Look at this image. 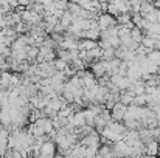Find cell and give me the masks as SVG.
<instances>
[{
	"label": "cell",
	"instance_id": "obj_1",
	"mask_svg": "<svg viewBox=\"0 0 160 158\" xmlns=\"http://www.w3.org/2000/svg\"><path fill=\"white\" fill-rule=\"evenodd\" d=\"M79 144H82V146H86V147H87V146L100 147V144H101V136H100V133H98L97 130H93V132L84 135V136L79 140Z\"/></svg>",
	"mask_w": 160,
	"mask_h": 158
},
{
	"label": "cell",
	"instance_id": "obj_2",
	"mask_svg": "<svg viewBox=\"0 0 160 158\" xmlns=\"http://www.w3.org/2000/svg\"><path fill=\"white\" fill-rule=\"evenodd\" d=\"M97 22H98V28H100V31L101 30H106L109 26H113V25H117V19L112 16V14H109V12H100L98 14V17H97Z\"/></svg>",
	"mask_w": 160,
	"mask_h": 158
},
{
	"label": "cell",
	"instance_id": "obj_3",
	"mask_svg": "<svg viewBox=\"0 0 160 158\" xmlns=\"http://www.w3.org/2000/svg\"><path fill=\"white\" fill-rule=\"evenodd\" d=\"M56 155V143L53 140H47L41 144L39 147V157L47 158V157H54Z\"/></svg>",
	"mask_w": 160,
	"mask_h": 158
},
{
	"label": "cell",
	"instance_id": "obj_4",
	"mask_svg": "<svg viewBox=\"0 0 160 158\" xmlns=\"http://www.w3.org/2000/svg\"><path fill=\"white\" fill-rule=\"evenodd\" d=\"M126 108H128V105L120 103V101H117L113 104V107L110 108V118L115 119V121H123L124 113H126Z\"/></svg>",
	"mask_w": 160,
	"mask_h": 158
},
{
	"label": "cell",
	"instance_id": "obj_5",
	"mask_svg": "<svg viewBox=\"0 0 160 158\" xmlns=\"http://www.w3.org/2000/svg\"><path fill=\"white\" fill-rule=\"evenodd\" d=\"M112 149H113L115 155H132V149L126 144L124 140H118V141L112 143Z\"/></svg>",
	"mask_w": 160,
	"mask_h": 158
},
{
	"label": "cell",
	"instance_id": "obj_6",
	"mask_svg": "<svg viewBox=\"0 0 160 158\" xmlns=\"http://www.w3.org/2000/svg\"><path fill=\"white\" fill-rule=\"evenodd\" d=\"M159 147H160V143L159 140H151L145 144V155H159Z\"/></svg>",
	"mask_w": 160,
	"mask_h": 158
},
{
	"label": "cell",
	"instance_id": "obj_7",
	"mask_svg": "<svg viewBox=\"0 0 160 158\" xmlns=\"http://www.w3.org/2000/svg\"><path fill=\"white\" fill-rule=\"evenodd\" d=\"M134 92H131V90H123V92H120V103H123V104L129 105L132 104V101H134Z\"/></svg>",
	"mask_w": 160,
	"mask_h": 158
},
{
	"label": "cell",
	"instance_id": "obj_8",
	"mask_svg": "<svg viewBox=\"0 0 160 158\" xmlns=\"http://www.w3.org/2000/svg\"><path fill=\"white\" fill-rule=\"evenodd\" d=\"M72 20H73V16H72V12L68 11V9H65L64 12H62V16L59 17V23L67 30L68 26H70V23H72Z\"/></svg>",
	"mask_w": 160,
	"mask_h": 158
},
{
	"label": "cell",
	"instance_id": "obj_9",
	"mask_svg": "<svg viewBox=\"0 0 160 158\" xmlns=\"http://www.w3.org/2000/svg\"><path fill=\"white\" fill-rule=\"evenodd\" d=\"M152 9H154V2H151V0H142L140 2V14L143 17Z\"/></svg>",
	"mask_w": 160,
	"mask_h": 158
},
{
	"label": "cell",
	"instance_id": "obj_10",
	"mask_svg": "<svg viewBox=\"0 0 160 158\" xmlns=\"http://www.w3.org/2000/svg\"><path fill=\"white\" fill-rule=\"evenodd\" d=\"M97 155L98 157H115V152L112 149V144L110 146H101L100 144V147L97 151Z\"/></svg>",
	"mask_w": 160,
	"mask_h": 158
},
{
	"label": "cell",
	"instance_id": "obj_11",
	"mask_svg": "<svg viewBox=\"0 0 160 158\" xmlns=\"http://www.w3.org/2000/svg\"><path fill=\"white\" fill-rule=\"evenodd\" d=\"M67 9L72 12V16H73V17H79L82 6H81V5H78V3H75V2H68V5H67Z\"/></svg>",
	"mask_w": 160,
	"mask_h": 158
},
{
	"label": "cell",
	"instance_id": "obj_12",
	"mask_svg": "<svg viewBox=\"0 0 160 158\" xmlns=\"http://www.w3.org/2000/svg\"><path fill=\"white\" fill-rule=\"evenodd\" d=\"M145 19L149 20V22H160V8H156V6H154V9L149 11V12L145 16Z\"/></svg>",
	"mask_w": 160,
	"mask_h": 158
},
{
	"label": "cell",
	"instance_id": "obj_13",
	"mask_svg": "<svg viewBox=\"0 0 160 158\" xmlns=\"http://www.w3.org/2000/svg\"><path fill=\"white\" fill-rule=\"evenodd\" d=\"M146 57H148L149 62H152V64H156V65L160 67V50H151L146 54Z\"/></svg>",
	"mask_w": 160,
	"mask_h": 158
},
{
	"label": "cell",
	"instance_id": "obj_14",
	"mask_svg": "<svg viewBox=\"0 0 160 158\" xmlns=\"http://www.w3.org/2000/svg\"><path fill=\"white\" fill-rule=\"evenodd\" d=\"M156 41H157V39H154V37H151V36H143V37H142V41H140V45H143V47H146V48L154 50Z\"/></svg>",
	"mask_w": 160,
	"mask_h": 158
},
{
	"label": "cell",
	"instance_id": "obj_15",
	"mask_svg": "<svg viewBox=\"0 0 160 158\" xmlns=\"http://www.w3.org/2000/svg\"><path fill=\"white\" fill-rule=\"evenodd\" d=\"M68 65H70V64H68V62H65V60H64V59H61V57H54L53 59V67L58 70V71L65 70Z\"/></svg>",
	"mask_w": 160,
	"mask_h": 158
},
{
	"label": "cell",
	"instance_id": "obj_16",
	"mask_svg": "<svg viewBox=\"0 0 160 158\" xmlns=\"http://www.w3.org/2000/svg\"><path fill=\"white\" fill-rule=\"evenodd\" d=\"M142 37H143V31H142L138 26H134V28L131 30V39L135 41V42H140Z\"/></svg>",
	"mask_w": 160,
	"mask_h": 158
},
{
	"label": "cell",
	"instance_id": "obj_17",
	"mask_svg": "<svg viewBox=\"0 0 160 158\" xmlns=\"http://www.w3.org/2000/svg\"><path fill=\"white\" fill-rule=\"evenodd\" d=\"M124 121V126H126V129H140L142 127V122H140V119H123Z\"/></svg>",
	"mask_w": 160,
	"mask_h": 158
},
{
	"label": "cell",
	"instance_id": "obj_18",
	"mask_svg": "<svg viewBox=\"0 0 160 158\" xmlns=\"http://www.w3.org/2000/svg\"><path fill=\"white\" fill-rule=\"evenodd\" d=\"M132 104L140 105V107L146 105V95H145V93H142V95H135V96H134V101H132Z\"/></svg>",
	"mask_w": 160,
	"mask_h": 158
},
{
	"label": "cell",
	"instance_id": "obj_19",
	"mask_svg": "<svg viewBox=\"0 0 160 158\" xmlns=\"http://www.w3.org/2000/svg\"><path fill=\"white\" fill-rule=\"evenodd\" d=\"M9 54H11V48H9L8 45H5V44H2V42H0V56L8 57Z\"/></svg>",
	"mask_w": 160,
	"mask_h": 158
},
{
	"label": "cell",
	"instance_id": "obj_20",
	"mask_svg": "<svg viewBox=\"0 0 160 158\" xmlns=\"http://www.w3.org/2000/svg\"><path fill=\"white\" fill-rule=\"evenodd\" d=\"M156 116H157V122H159V126H160V112L159 113H156Z\"/></svg>",
	"mask_w": 160,
	"mask_h": 158
},
{
	"label": "cell",
	"instance_id": "obj_21",
	"mask_svg": "<svg viewBox=\"0 0 160 158\" xmlns=\"http://www.w3.org/2000/svg\"><path fill=\"white\" fill-rule=\"evenodd\" d=\"M154 2H156V0H154Z\"/></svg>",
	"mask_w": 160,
	"mask_h": 158
},
{
	"label": "cell",
	"instance_id": "obj_22",
	"mask_svg": "<svg viewBox=\"0 0 160 158\" xmlns=\"http://www.w3.org/2000/svg\"><path fill=\"white\" fill-rule=\"evenodd\" d=\"M0 8H2V6H0Z\"/></svg>",
	"mask_w": 160,
	"mask_h": 158
}]
</instances>
